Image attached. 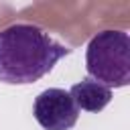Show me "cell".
Returning <instances> with one entry per match:
<instances>
[{
    "label": "cell",
    "instance_id": "obj_1",
    "mask_svg": "<svg viewBox=\"0 0 130 130\" xmlns=\"http://www.w3.org/2000/svg\"><path fill=\"white\" fill-rule=\"evenodd\" d=\"M69 53L67 45L37 24H10L0 30V81L10 85L35 83Z\"/></svg>",
    "mask_w": 130,
    "mask_h": 130
},
{
    "label": "cell",
    "instance_id": "obj_2",
    "mask_svg": "<svg viewBox=\"0 0 130 130\" xmlns=\"http://www.w3.org/2000/svg\"><path fill=\"white\" fill-rule=\"evenodd\" d=\"M85 69L89 79L106 87L130 83V37L124 30H102L87 43Z\"/></svg>",
    "mask_w": 130,
    "mask_h": 130
},
{
    "label": "cell",
    "instance_id": "obj_3",
    "mask_svg": "<svg viewBox=\"0 0 130 130\" xmlns=\"http://www.w3.org/2000/svg\"><path fill=\"white\" fill-rule=\"evenodd\" d=\"M35 120L45 130H71L77 124L79 110L73 104L69 91L61 87H49L35 98Z\"/></svg>",
    "mask_w": 130,
    "mask_h": 130
},
{
    "label": "cell",
    "instance_id": "obj_4",
    "mask_svg": "<svg viewBox=\"0 0 130 130\" xmlns=\"http://www.w3.org/2000/svg\"><path fill=\"white\" fill-rule=\"evenodd\" d=\"M69 95L77 106V110H85V112H102L112 102V89L89 77L73 83Z\"/></svg>",
    "mask_w": 130,
    "mask_h": 130
}]
</instances>
